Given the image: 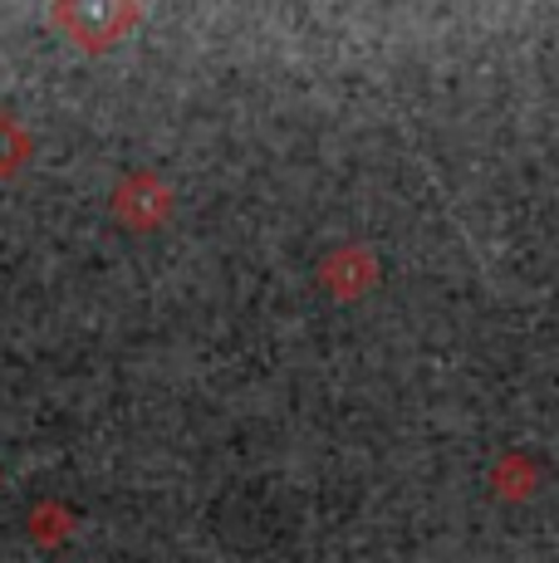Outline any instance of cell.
I'll use <instances>...</instances> for the list:
<instances>
[]
</instances>
